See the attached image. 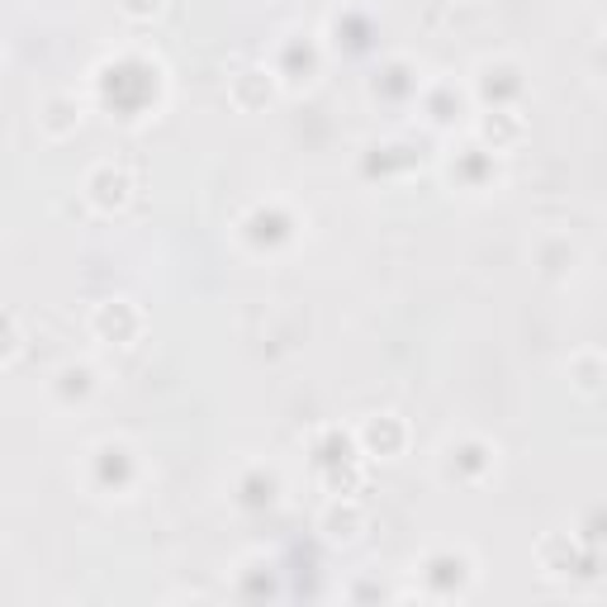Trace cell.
Segmentation results:
<instances>
[{"instance_id": "obj_1", "label": "cell", "mask_w": 607, "mask_h": 607, "mask_svg": "<svg viewBox=\"0 0 607 607\" xmlns=\"http://www.w3.org/2000/svg\"><path fill=\"white\" fill-rule=\"evenodd\" d=\"M138 190H143V162L138 157L100 162L96 172L86 176V200L96 214H124L128 204L138 200Z\"/></svg>"}, {"instance_id": "obj_2", "label": "cell", "mask_w": 607, "mask_h": 607, "mask_svg": "<svg viewBox=\"0 0 607 607\" xmlns=\"http://www.w3.org/2000/svg\"><path fill=\"white\" fill-rule=\"evenodd\" d=\"M90 332H96L100 342L134 346V342H143L148 318H143V308H138L134 300H105V304L90 308Z\"/></svg>"}, {"instance_id": "obj_3", "label": "cell", "mask_w": 607, "mask_h": 607, "mask_svg": "<svg viewBox=\"0 0 607 607\" xmlns=\"http://www.w3.org/2000/svg\"><path fill=\"white\" fill-rule=\"evenodd\" d=\"M270 90H276V72L266 67V62H242V72L232 76V105H238L242 114H252V110H262L266 100H270Z\"/></svg>"}, {"instance_id": "obj_4", "label": "cell", "mask_w": 607, "mask_h": 607, "mask_svg": "<svg viewBox=\"0 0 607 607\" xmlns=\"http://www.w3.org/2000/svg\"><path fill=\"white\" fill-rule=\"evenodd\" d=\"M76 124H81V100H76V96H48L43 100L38 134H43L48 143H62L67 134H76Z\"/></svg>"}, {"instance_id": "obj_5", "label": "cell", "mask_w": 607, "mask_h": 607, "mask_svg": "<svg viewBox=\"0 0 607 607\" xmlns=\"http://www.w3.org/2000/svg\"><path fill=\"white\" fill-rule=\"evenodd\" d=\"M361 532H366V508L352 498H338V503H328V513H323V536L328 541H356Z\"/></svg>"}, {"instance_id": "obj_6", "label": "cell", "mask_w": 607, "mask_h": 607, "mask_svg": "<svg viewBox=\"0 0 607 607\" xmlns=\"http://www.w3.org/2000/svg\"><path fill=\"white\" fill-rule=\"evenodd\" d=\"M522 134H527V124H522V114L518 110H489L484 119H480V138L489 148H513V143H522Z\"/></svg>"}, {"instance_id": "obj_7", "label": "cell", "mask_w": 607, "mask_h": 607, "mask_svg": "<svg viewBox=\"0 0 607 607\" xmlns=\"http://www.w3.org/2000/svg\"><path fill=\"white\" fill-rule=\"evenodd\" d=\"M361 442H366L370 451H399V446H404V422H399L394 413L370 418L366 428H361Z\"/></svg>"}, {"instance_id": "obj_8", "label": "cell", "mask_w": 607, "mask_h": 607, "mask_svg": "<svg viewBox=\"0 0 607 607\" xmlns=\"http://www.w3.org/2000/svg\"><path fill=\"white\" fill-rule=\"evenodd\" d=\"M119 10H124V20L148 24V20H157L162 10H166V0H119Z\"/></svg>"}, {"instance_id": "obj_9", "label": "cell", "mask_w": 607, "mask_h": 607, "mask_svg": "<svg viewBox=\"0 0 607 607\" xmlns=\"http://www.w3.org/2000/svg\"><path fill=\"white\" fill-rule=\"evenodd\" d=\"M5 323H10V346H5V366H15V356H20V314H5Z\"/></svg>"}, {"instance_id": "obj_10", "label": "cell", "mask_w": 607, "mask_h": 607, "mask_svg": "<svg viewBox=\"0 0 607 607\" xmlns=\"http://www.w3.org/2000/svg\"><path fill=\"white\" fill-rule=\"evenodd\" d=\"M598 58H607V38H603V43H598ZM603 81H607V76H603Z\"/></svg>"}]
</instances>
